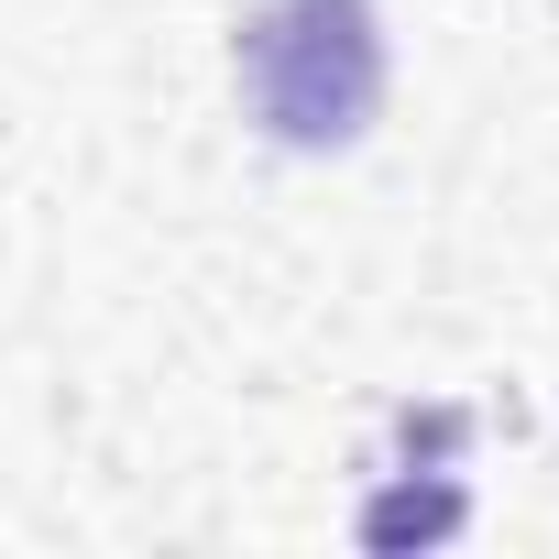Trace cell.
<instances>
[{
    "label": "cell",
    "instance_id": "cell-1",
    "mask_svg": "<svg viewBox=\"0 0 559 559\" xmlns=\"http://www.w3.org/2000/svg\"><path fill=\"white\" fill-rule=\"evenodd\" d=\"M241 110L297 143V154H341L373 132L384 110V34L373 0H274L241 34Z\"/></svg>",
    "mask_w": 559,
    "mask_h": 559
}]
</instances>
